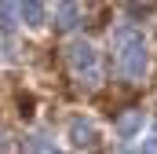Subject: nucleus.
Masks as SVG:
<instances>
[{"mask_svg": "<svg viewBox=\"0 0 157 154\" xmlns=\"http://www.w3.org/2000/svg\"><path fill=\"white\" fill-rule=\"evenodd\" d=\"M113 51H117V70L124 74V81H143L150 66V51H146V37L135 26L113 30Z\"/></svg>", "mask_w": 157, "mask_h": 154, "instance_id": "nucleus-1", "label": "nucleus"}, {"mask_svg": "<svg viewBox=\"0 0 157 154\" xmlns=\"http://www.w3.org/2000/svg\"><path fill=\"white\" fill-rule=\"evenodd\" d=\"M66 59H70V70L88 84V88H95L99 81H102V66H99V51H95V44L91 40H70V48H66Z\"/></svg>", "mask_w": 157, "mask_h": 154, "instance_id": "nucleus-2", "label": "nucleus"}, {"mask_svg": "<svg viewBox=\"0 0 157 154\" xmlns=\"http://www.w3.org/2000/svg\"><path fill=\"white\" fill-rule=\"evenodd\" d=\"M66 132H70V143H73V147H80V151H84V147H95V143H99V128H95V125H91L88 117H73Z\"/></svg>", "mask_w": 157, "mask_h": 154, "instance_id": "nucleus-3", "label": "nucleus"}, {"mask_svg": "<svg viewBox=\"0 0 157 154\" xmlns=\"http://www.w3.org/2000/svg\"><path fill=\"white\" fill-rule=\"evenodd\" d=\"M143 110H124V114L113 121V132H117V140H135L139 132H143Z\"/></svg>", "mask_w": 157, "mask_h": 154, "instance_id": "nucleus-4", "label": "nucleus"}, {"mask_svg": "<svg viewBox=\"0 0 157 154\" xmlns=\"http://www.w3.org/2000/svg\"><path fill=\"white\" fill-rule=\"evenodd\" d=\"M15 7H18V18H22L29 30L44 26V18H48V7H44V4H37V0H29V4H15Z\"/></svg>", "mask_w": 157, "mask_h": 154, "instance_id": "nucleus-5", "label": "nucleus"}, {"mask_svg": "<svg viewBox=\"0 0 157 154\" xmlns=\"http://www.w3.org/2000/svg\"><path fill=\"white\" fill-rule=\"evenodd\" d=\"M77 18H80L77 4H59V7H55V26H59V30H73Z\"/></svg>", "mask_w": 157, "mask_h": 154, "instance_id": "nucleus-6", "label": "nucleus"}, {"mask_svg": "<svg viewBox=\"0 0 157 154\" xmlns=\"http://www.w3.org/2000/svg\"><path fill=\"white\" fill-rule=\"evenodd\" d=\"M22 154H62L51 140H44V136H26V143H22Z\"/></svg>", "mask_w": 157, "mask_h": 154, "instance_id": "nucleus-7", "label": "nucleus"}, {"mask_svg": "<svg viewBox=\"0 0 157 154\" xmlns=\"http://www.w3.org/2000/svg\"><path fill=\"white\" fill-rule=\"evenodd\" d=\"M15 18H18V7H15V4H0V30H4V33H11V30L18 26Z\"/></svg>", "mask_w": 157, "mask_h": 154, "instance_id": "nucleus-8", "label": "nucleus"}, {"mask_svg": "<svg viewBox=\"0 0 157 154\" xmlns=\"http://www.w3.org/2000/svg\"><path fill=\"white\" fill-rule=\"evenodd\" d=\"M132 154H157V140H146L143 147H135Z\"/></svg>", "mask_w": 157, "mask_h": 154, "instance_id": "nucleus-9", "label": "nucleus"}, {"mask_svg": "<svg viewBox=\"0 0 157 154\" xmlns=\"http://www.w3.org/2000/svg\"><path fill=\"white\" fill-rule=\"evenodd\" d=\"M4 147H7V140H4V132H0V151H4Z\"/></svg>", "mask_w": 157, "mask_h": 154, "instance_id": "nucleus-10", "label": "nucleus"}]
</instances>
